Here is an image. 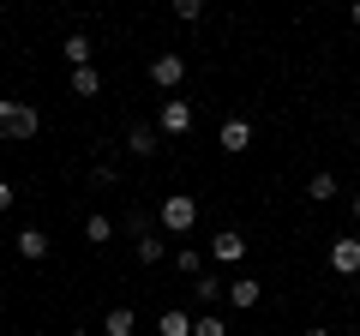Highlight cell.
<instances>
[{
    "label": "cell",
    "mask_w": 360,
    "mask_h": 336,
    "mask_svg": "<svg viewBox=\"0 0 360 336\" xmlns=\"http://www.w3.org/2000/svg\"><path fill=\"white\" fill-rule=\"evenodd\" d=\"M66 336H90V330H66Z\"/></svg>",
    "instance_id": "obj_29"
},
{
    "label": "cell",
    "mask_w": 360,
    "mask_h": 336,
    "mask_svg": "<svg viewBox=\"0 0 360 336\" xmlns=\"http://www.w3.org/2000/svg\"><path fill=\"white\" fill-rule=\"evenodd\" d=\"M174 271L198 283V276H205V252H198V246H180V252H174Z\"/></svg>",
    "instance_id": "obj_19"
},
{
    "label": "cell",
    "mask_w": 360,
    "mask_h": 336,
    "mask_svg": "<svg viewBox=\"0 0 360 336\" xmlns=\"http://www.w3.org/2000/svg\"><path fill=\"white\" fill-rule=\"evenodd\" d=\"M180 78H186V60H180L174 49H162L150 60V84H156V91H180Z\"/></svg>",
    "instance_id": "obj_3"
},
{
    "label": "cell",
    "mask_w": 360,
    "mask_h": 336,
    "mask_svg": "<svg viewBox=\"0 0 360 336\" xmlns=\"http://www.w3.org/2000/svg\"><path fill=\"white\" fill-rule=\"evenodd\" d=\"M330 271L336 276H360V234H336L330 240Z\"/></svg>",
    "instance_id": "obj_6"
},
{
    "label": "cell",
    "mask_w": 360,
    "mask_h": 336,
    "mask_svg": "<svg viewBox=\"0 0 360 336\" xmlns=\"http://www.w3.org/2000/svg\"><path fill=\"white\" fill-rule=\"evenodd\" d=\"M348 25H354V30H360V0H354V6H348Z\"/></svg>",
    "instance_id": "obj_26"
},
{
    "label": "cell",
    "mask_w": 360,
    "mask_h": 336,
    "mask_svg": "<svg viewBox=\"0 0 360 336\" xmlns=\"http://www.w3.org/2000/svg\"><path fill=\"white\" fill-rule=\"evenodd\" d=\"M300 336H330V330H324V324H312V330H300Z\"/></svg>",
    "instance_id": "obj_28"
},
{
    "label": "cell",
    "mask_w": 360,
    "mask_h": 336,
    "mask_svg": "<svg viewBox=\"0 0 360 336\" xmlns=\"http://www.w3.org/2000/svg\"><path fill=\"white\" fill-rule=\"evenodd\" d=\"M156 228L162 234H193L198 228V198L193 193H168L162 205H156Z\"/></svg>",
    "instance_id": "obj_1"
},
{
    "label": "cell",
    "mask_w": 360,
    "mask_h": 336,
    "mask_svg": "<svg viewBox=\"0 0 360 336\" xmlns=\"http://www.w3.org/2000/svg\"><path fill=\"white\" fill-rule=\"evenodd\" d=\"M258 295H264V288H258V276H234V283H229V306H240V312H252Z\"/></svg>",
    "instance_id": "obj_11"
},
{
    "label": "cell",
    "mask_w": 360,
    "mask_h": 336,
    "mask_svg": "<svg viewBox=\"0 0 360 336\" xmlns=\"http://www.w3.org/2000/svg\"><path fill=\"white\" fill-rule=\"evenodd\" d=\"M13 246H18V259H30V264H42V259L54 252V240H49L42 228H18V234H13Z\"/></svg>",
    "instance_id": "obj_8"
},
{
    "label": "cell",
    "mask_w": 360,
    "mask_h": 336,
    "mask_svg": "<svg viewBox=\"0 0 360 336\" xmlns=\"http://www.w3.org/2000/svg\"><path fill=\"white\" fill-rule=\"evenodd\" d=\"M0 144H13V96H0Z\"/></svg>",
    "instance_id": "obj_23"
},
{
    "label": "cell",
    "mask_w": 360,
    "mask_h": 336,
    "mask_svg": "<svg viewBox=\"0 0 360 336\" xmlns=\"http://www.w3.org/2000/svg\"><path fill=\"white\" fill-rule=\"evenodd\" d=\"M127 228H132V240H144V234H150V210H132Z\"/></svg>",
    "instance_id": "obj_24"
},
{
    "label": "cell",
    "mask_w": 360,
    "mask_h": 336,
    "mask_svg": "<svg viewBox=\"0 0 360 336\" xmlns=\"http://www.w3.org/2000/svg\"><path fill=\"white\" fill-rule=\"evenodd\" d=\"M127 181V168H120V156H103V162L90 168V186H96V193H108V186H120Z\"/></svg>",
    "instance_id": "obj_13"
},
{
    "label": "cell",
    "mask_w": 360,
    "mask_h": 336,
    "mask_svg": "<svg viewBox=\"0 0 360 336\" xmlns=\"http://www.w3.org/2000/svg\"><path fill=\"white\" fill-rule=\"evenodd\" d=\"M193 295H198V306L210 312V306H222V300H229V283H222V276H210V271H205V276H198V283H193Z\"/></svg>",
    "instance_id": "obj_10"
},
{
    "label": "cell",
    "mask_w": 360,
    "mask_h": 336,
    "mask_svg": "<svg viewBox=\"0 0 360 336\" xmlns=\"http://www.w3.org/2000/svg\"><path fill=\"white\" fill-rule=\"evenodd\" d=\"M156 336H193V312H180V306L156 312Z\"/></svg>",
    "instance_id": "obj_14"
},
{
    "label": "cell",
    "mask_w": 360,
    "mask_h": 336,
    "mask_svg": "<svg viewBox=\"0 0 360 336\" xmlns=\"http://www.w3.org/2000/svg\"><path fill=\"white\" fill-rule=\"evenodd\" d=\"M103 91V72H96V66H78L72 72V96H96Z\"/></svg>",
    "instance_id": "obj_20"
},
{
    "label": "cell",
    "mask_w": 360,
    "mask_h": 336,
    "mask_svg": "<svg viewBox=\"0 0 360 336\" xmlns=\"http://www.w3.org/2000/svg\"><path fill=\"white\" fill-rule=\"evenodd\" d=\"M90 54H96V42H90V37H84V30H72V37H66V42H60V60H66V66H72V72H78V66H90Z\"/></svg>",
    "instance_id": "obj_9"
},
{
    "label": "cell",
    "mask_w": 360,
    "mask_h": 336,
    "mask_svg": "<svg viewBox=\"0 0 360 336\" xmlns=\"http://www.w3.org/2000/svg\"><path fill=\"white\" fill-rule=\"evenodd\" d=\"M193 336H229V324H222L217 312H198V318H193Z\"/></svg>",
    "instance_id": "obj_21"
},
{
    "label": "cell",
    "mask_w": 360,
    "mask_h": 336,
    "mask_svg": "<svg viewBox=\"0 0 360 336\" xmlns=\"http://www.w3.org/2000/svg\"><path fill=\"white\" fill-rule=\"evenodd\" d=\"M348 210H354V217H360V186H354V193H348Z\"/></svg>",
    "instance_id": "obj_27"
},
{
    "label": "cell",
    "mask_w": 360,
    "mask_h": 336,
    "mask_svg": "<svg viewBox=\"0 0 360 336\" xmlns=\"http://www.w3.org/2000/svg\"><path fill=\"white\" fill-rule=\"evenodd\" d=\"M217 144H222L229 156H246V150H252V120H246V115H229V120H222V132H217Z\"/></svg>",
    "instance_id": "obj_4"
},
{
    "label": "cell",
    "mask_w": 360,
    "mask_h": 336,
    "mask_svg": "<svg viewBox=\"0 0 360 336\" xmlns=\"http://www.w3.org/2000/svg\"><path fill=\"white\" fill-rule=\"evenodd\" d=\"M13 198H18V193H13V181L0 174V210H13Z\"/></svg>",
    "instance_id": "obj_25"
},
{
    "label": "cell",
    "mask_w": 360,
    "mask_h": 336,
    "mask_svg": "<svg viewBox=\"0 0 360 336\" xmlns=\"http://www.w3.org/2000/svg\"><path fill=\"white\" fill-rule=\"evenodd\" d=\"M174 18H180V25H198V18H205V6H198V0H174Z\"/></svg>",
    "instance_id": "obj_22"
},
{
    "label": "cell",
    "mask_w": 360,
    "mask_h": 336,
    "mask_svg": "<svg viewBox=\"0 0 360 336\" xmlns=\"http://www.w3.org/2000/svg\"><path fill=\"white\" fill-rule=\"evenodd\" d=\"M336 193H342V181H336L330 168H319V174H312V181H307V198H312V205H330Z\"/></svg>",
    "instance_id": "obj_15"
},
{
    "label": "cell",
    "mask_w": 360,
    "mask_h": 336,
    "mask_svg": "<svg viewBox=\"0 0 360 336\" xmlns=\"http://www.w3.org/2000/svg\"><path fill=\"white\" fill-rule=\"evenodd\" d=\"M210 259H217V264H240V259H246V234H240V228L210 234Z\"/></svg>",
    "instance_id": "obj_7"
},
{
    "label": "cell",
    "mask_w": 360,
    "mask_h": 336,
    "mask_svg": "<svg viewBox=\"0 0 360 336\" xmlns=\"http://www.w3.org/2000/svg\"><path fill=\"white\" fill-rule=\"evenodd\" d=\"M156 150H162V132H156L150 120H132V127H127V156H139V162H150Z\"/></svg>",
    "instance_id": "obj_5"
},
{
    "label": "cell",
    "mask_w": 360,
    "mask_h": 336,
    "mask_svg": "<svg viewBox=\"0 0 360 336\" xmlns=\"http://www.w3.org/2000/svg\"><path fill=\"white\" fill-rule=\"evenodd\" d=\"M132 330H139V312L132 306H108L103 312V336H132Z\"/></svg>",
    "instance_id": "obj_12"
},
{
    "label": "cell",
    "mask_w": 360,
    "mask_h": 336,
    "mask_svg": "<svg viewBox=\"0 0 360 336\" xmlns=\"http://www.w3.org/2000/svg\"><path fill=\"white\" fill-rule=\"evenodd\" d=\"M132 259H139L144 271H150V264H162V259H168V240H156V228H150L144 240H132Z\"/></svg>",
    "instance_id": "obj_16"
},
{
    "label": "cell",
    "mask_w": 360,
    "mask_h": 336,
    "mask_svg": "<svg viewBox=\"0 0 360 336\" xmlns=\"http://www.w3.org/2000/svg\"><path fill=\"white\" fill-rule=\"evenodd\" d=\"M37 127H42V115L30 103H13V138H37Z\"/></svg>",
    "instance_id": "obj_18"
},
{
    "label": "cell",
    "mask_w": 360,
    "mask_h": 336,
    "mask_svg": "<svg viewBox=\"0 0 360 336\" xmlns=\"http://www.w3.org/2000/svg\"><path fill=\"white\" fill-rule=\"evenodd\" d=\"M156 132H162V138L193 132V103H186V96H162V108H156Z\"/></svg>",
    "instance_id": "obj_2"
},
{
    "label": "cell",
    "mask_w": 360,
    "mask_h": 336,
    "mask_svg": "<svg viewBox=\"0 0 360 336\" xmlns=\"http://www.w3.org/2000/svg\"><path fill=\"white\" fill-rule=\"evenodd\" d=\"M84 240H90V246H108V240H115V217L90 210V217H84Z\"/></svg>",
    "instance_id": "obj_17"
}]
</instances>
